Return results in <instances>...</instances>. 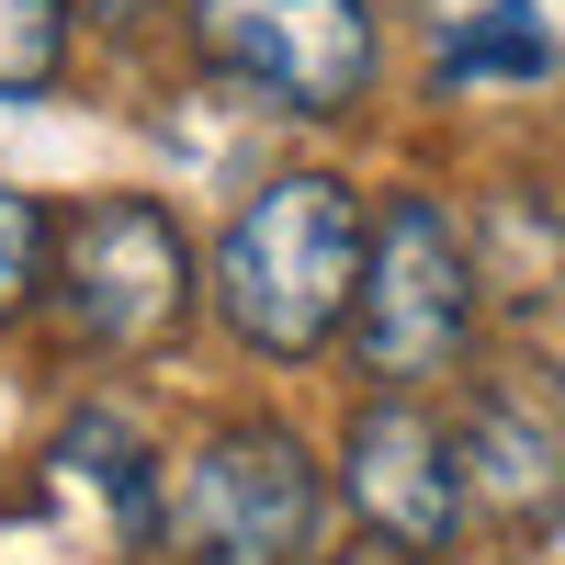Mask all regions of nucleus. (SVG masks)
I'll return each mask as SVG.
<instances>
[{"label":"nucleus","instance_id":"1","mask_svg":"<svg viewBox=\"0 0 565 565\" xmlns=\"http://www.w3.org/2000/svg\"><path fill=\"white\" fill-rule=\"evenodd\" d=\"M362 249H373V226H362V204L328 170L260 181L238 204V226H226V249H215V306H226V328H238L249 351L306 362L328 328L351 317Z\"/></svg>","mask_w":565,"mask_h":565},{"label":"nucleus","instance_id":"10","mask_svg":"<svg viewBox=\"0 0 565 565\" xmlns=\"http://www.w3.org/2000/svg\"><path fill=\"white\" fill-rule=\"evenodd\" d=\"M68 57V0H0V90H45Z\"/></svg>","mask_w":565,"mask_h":565},{"label":"nucleus","instance_id":"11","mask_svg":"<svg viewBox=\"0 0 565 565\" xmlns=\"http://www.w3.org/2000/svg\"><path fill=\"white\" fill-rule=\"evenodd\" d=\"M45 260H57V226H45V204L0 181V317H12L34 282H45Z\"/></svg>","mask_w":565,"mask_h":565},{"label":"nucleus","instance_id":"9","mask_svg":"<svg viewBox=\"0 0 565 565\" xmlns=\"http://www.w3.org/2000/svg\"><path fill=\"white\" fill-rule=\"evenodd\" d=\"M441 68L452 79H532V68H554V34L532 23V0H487V12L441 45Z\"/></svg>","mask_w":565,"mask_h":565},{"label":"nucleus","instance_id":"4","mask_svg":"<svg viewBox=\"0 0 565 565\" xmlns=\"http://www.w3.org/2000/svg\"><path fill=\"white\" fill-rule=\"evenodd\" d=\"M57 306L90 351H159L193 306V249L148 193H103L57 226Z\"/></svg>","mask_w":565,"mask_h":565},{"label":"nucleus","instance_id":"13","mask_svg":"<svg viewBox=\"0 0 565 565\" xmlns=\"http://www.w3.org/2000/svg\"><path fill=\"white\" fill-rule=\"evenodd\" d=\"M340 565H407V543H362V554H340Z\"/></svg>","mask_w":565,"mask_h":565},{"label":"nucleus","instance_id":"6","mask_svg":"<svg viewBox=\"0 0 565 565\" xmlns=\"http://www.w3.org/2000/svg\"><path fill=\"white\" fill-rule=\"evenodd\" d=\"M340 476H351V509H362L385 543H407V554L452 543V521L476 509V498H463V441L441 430L430 407H407V396H373V407L351 418Z\"/></svg>","mask_w":565,"mask_h":565},{"label":"nucleus","instance_id":"5","mask_svg":"<svg viewBox=\"0 0 565 565\" xmlns=\"http://www.w3.org/2000/svg\"><path fill=\"white\" fill-rule=\"evenodd\" d=\"M193 45L282 114H351L373 90L362 0H193Z\"/></svg>","mask_w":565,"mask_h":565},{"label":"nucleus","instance_id":"8","mask_svg":"<svg viewBox=\"0 0 565 565\" xmlns=\"http://www.w3.org/2000/svg\"><path fill=\"white\" fill-rule=\"evenodd\" d=\"M554 430H532L521 407H476L463 418V498L509 509V521H532V509H554Z\"/></svg>","mask_w":565,"mask_h":565},{"label":"nucleus","instance_id":"12","mask_svg":"<svg viewBox=\"0 0 565 565\" xmlns=\"http://www.w3.org/2000/svg\"><path fill=\"white\" fill-rule=\"evenodd\" d=\"M79 12H103V23H136V12H159V0H79Z\"/></svg>","mask_w":565,"mask_h":565},{"label":"nucleus","instance_id":"7","mask_svg":"<svg viewBox=\"0 0 565 565\" xmlns=\"http://www.w3.org/2000/svg\"><path fill=\"white\" fill-rule=\"evenodd\" d=\"M45 498H57L68 521H90L103 554L159 532V463H148V441H136L114 407H79L57 430V452H45Z\"/></svg>","mask_w":565,"mask_h":565},{"label":"nucleus","instance_id":"2","mask_svg":"<svg viewBox=\"0 0 565 565\" xmlns=\"http://www.w3.org/2000/svg\"><path fill=\"white\" fill-rule=\"evenodd\" d=\"M159 532L181 565H306L317 543V463L282 418H226L159 487Z\"/></svg>","mask_w":565,"mask_h":565},{"label":"nucleus","instance_id":"3","mask_svg":"<svg viewBox=\"0 0 565 565\" xmlns=\"http://www.w3.org/2000/svg\"><path fill=\"white\" fill-rule=\"evenodd\" d=\"M351 340H362V373H385V385H430L476 340V260H463V226L430 193H396L373 215Z\"/></svg>","mask_w":565,"mask_h":565}]
</instances>
